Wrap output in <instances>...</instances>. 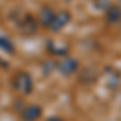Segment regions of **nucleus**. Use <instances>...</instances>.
<instances>
[{
    "label": "nucleus",
    "mask_w": 121,
    "mask_h": 121,
    "mask_svg": "<svg viewBox=\"0 0 121 121\" xmlns=\"http://www.w3.org/2000/svg\"><path fill=\"white\" fill-rule=\"evenodd\" d=\"M24 115H23V120L24 121H34L37 116H40V108L37 107H29L28 110H24Z\"/></svg>",
    "instance_id": "nucleus-1"
}]
</instances>
